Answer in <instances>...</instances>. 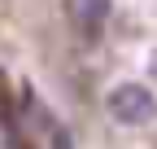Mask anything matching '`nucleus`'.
<instances>
[{"instance_id":"1","label":"nucleus","mask_w":157,"mask_h":149,"mask_svg":"<svg viewBox=\"0 0 157 149\" xmlns=\"http://www.w3.org/2000/svg\"><path fill=\"white\" fill-rule=\"evenodd\" d=\"M105 110H109V119L113 123H122V127H140L157 114V97H153V88L148 83H113L109 88V97H105Z\"/></svg>"},{"instance_id":"2","label":"nucleus","mask_w":157,"mask_h":149,"mask_svg":"<svg viewBox=\"0 0 157 149\" xmlns=\"http://www.w3.org/2000/svg\"><path fill=\"white\" fill-rule=\"evenodd\" d=\"M66 9L78 26H101L109 18V0H66Z\"/></svg>"},{"instance_id":"3","label":"nucleus","mask_w":157,"mask_h":149,"mask_svg":"<svg viewBox=\"0 0 157 149\" xmlns=\"http://www.w3.org/2000/svg\"><path fill=\"white\" fill-rule=\"evenodd\" d=\"M148 74H153V79H157V53H153V62H148Z\"/></svg>"}]
</instances>
